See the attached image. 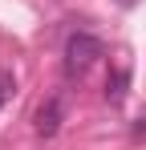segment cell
<instances>
[{"label": "cell", "mask_w": 146, "mask_h": 150, "mask_svg": "<svg viewBox=\"0 0 146 150\" xmlns=\"http://www.w3.org/2000/svg\"><path fill=\"white\" fill-rule=\"evenodd\" d=\"M101 53H106V45L94 33H73L65 41V77H85Z\"/></svg>", "instance_id": "cell-1"}, {"label": "cell", "mask_w": 146, "mask_h": 150, "mask_svg": "<svg viewBox=\"0 0 146 150\" xmlns=\"http://www.w3.org/2000/svg\"><path fill=\"white\" fill-rule=\"evenodd\" d=\"M61 122H65V105H61V98H45L41 105H37V114H33L37 138H53V134L61 130Z\"/></svg>", "instance_id": "cell-2"}, {"label": "cell", "mask_w": 146, "mask_h": 150, "mask_svg": "<svg viewBox=\"0 0 146 150\" xmlns=\"http://www.w3.org/2000/svg\"><path fill=\"white\" fill-rule=\"evenodd\" d=\"M126 89H130V69H126V65H118V69L110 73V81H106V101H110V105H122Z\"/></svg>", "instance_id": "cell-3"}, {"label": "cell", "mask_w": 146, "mask_h": 150, "mask_svg": "<svg viewBox=\"0 0 146 150\" xmlns=\"http://www.w3.org/2000/svg\"><path fill=\"white\" fill-rule=\"evenodd\" d=\"M8 93H12V77H8V73H0V105L8 101Z\"/></svg>", "instance_id": "cell-4"}, {"label": "cell", "mask_w": 146, "mask_h": 150, "mask_svg": "<svg viewBox=\"0 0 146 150\" xmlns=\"http://www.w3.org/2000/svg\"><path fill=\"white\" fill-rule=\"evenodd\" d=\"M118 4H126V8H130V4H138V0H118Z\"/></svg>", "instance_id": "cell-5"}]
</instances>
